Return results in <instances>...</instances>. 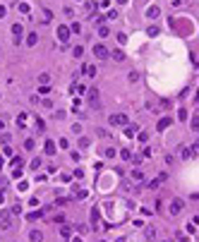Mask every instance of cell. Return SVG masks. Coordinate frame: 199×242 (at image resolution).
Listing matches in <instances>:
<instances>
[{"label": "cell", "instance_id": "1", "mask_svg": "<svg viewBox=\"0 0 199 242\" xmlns=\"http://www.w3.org/2000/svg\"><path fill=\"white\" fill-rule=\"evenodd\" d=\"M127 122V115H110V125L113 127H120V125H125Z\"/></svg>", "mask_w": 199, "mask_h": 242}, {"label": "cell", "instance_id": "2", "mask_svg": "<svg viewBox=\"0 0 199 242\" xmlns=\"http://www.w3.org/2000/svg\"><path fill=\"white\" fill-rule=\"evenodd\" d=\"M94 53H96V58H108V48H106V46H96V48H94Z\"/></svg>", "mask_w": 199, "mask_h": 242}, {"label": "cell", "instance_id": "3", "mask_svg": "<svg viewBox=\"0 0 199 242\" xmlns=\"http://www.w3.org/2000/svg\"><path fill=\"white\" fill-rule=\"evenodd\" d=\"M58 38H60V41H67V38H70V29H67V27H60V29H58Z\"/></svg>", "mask_w": 199, "mask_h": 242}, {"label": "cell", "instance_id": "4", "mask_svg": "<svg viewBox=\"0 0 199 242\" xmlns=\"http://www.w3.org/2000/svg\"><path fill=\"white\" fill-rule=\"evenodd\" d=\"M10 225H12V221L7 218V213H2V216H0V228H5V230H7Z\"/></svg>", "mask_w": 199, "mask_h": 242}, {"label": "cell", "instance_id": "5", "mask_svg": "<svg viewBox=\"0 0 199 242\" xmlns=\"http://www.w3.org/2000/svg\"><path fill=\"white\" fill-rule=\"evenodd\" d=\"M180 211H182V202H178V199H175V202H173V206H170V213H180Z\"/></svg>", "mask_w": 199, "mask_h": 242}, {"label": "cell", "instance_id": "6", "mask_svg": "<svg viewBox=\"0 0 199 242\" xmlns=\"http://www.w3.org/2000/svg\"><path fill=\"white\" fill-rule=\"evenodd\" d=\"M43 149H46V153H48V156H53V153H55V144H53V141H46V146H43Z\"/></svg>", "mask_w": 199, "mask_h": 242}, {"label": "cell", "instance_id": "7", "mask_svg": "<svg viewBox=\"0 0 199 242\" xmlns=\"http://www.w3.org/2000/svg\"><path fill=\"white\" fill-rule=\"evenodd\" d=\"M89 98H91V103H94V105H99V103H96V101H99V91L91 89V91H89Z\"/></svg>", "mask_w": 199, "mask_h": 242}, {"label": "cell", "instance_id": "8", "mask_svg": "<svg viewBox=\"0 0 199 242\" xmlns=\"http://www.w3.org/2000/svg\"><path fill=\"white\" fill-rule=\"evenodd\" d=\"M17 125H19V127H24V125H27V113L17 115Z\"/></svg>", "mask_w": 199, "mask_h": 242}, {"label": "cell", "instance_id": "9", "mask_svg": "<svg viewBox=\"0 0 199 242\" xmlns=\"http://www.w3.org/2000/svg\"><path fill=\"white\" fill-rule=\"evenodd\" d=\"M29 240H31V242H41V233H38V230H31Z\"/></svg>", "mask_w": 199, "mask_h": 242}, {"label": "cell", "instance_id": "10", "mask_svg": "<svg viewBox=\"0 0 199 242\" xmlns=\"http://www.w3.org/2000/svg\"><path fill=\"white\" fill-rule=\"evenodd\" d=\"M36 41H38V36H36V34H29V36H27V43H29V46H36Z\"/></svg>", "mask_w": 199, "mask_h": 242}, {"label": "cell", "instance_id": "11", "mask_svg": "<svg viewBox=\"0 0 199 242\" xmlns=\"http://www.w3.org/2000/svg\"><path fill=\"white\" fill-rule=\"evenodd\" d=\"M113 60H118V63H122V60H125V55H122V50H115V53H113Z\"/></svg>", "mask_w": 199, "mask_h": 242}, {"label": "cell", "instance_id": "12", "mask_svg": "<svg viewBox=\"0 0 199 242\" xmlns=\"http://www.w3.org/2000/svg\"><path fill=\"white\" fill-rule=\"evenodd\" d=\"M168 125H170V118H163V120L158 122V130H166Z\"/></svg>", "mask_w": 199, "mask_h": 242}, {"label": "cell", "instance_id": "13", "mask_svg": "<svg viewBox=\"0 0 199 242\" xmlns=\"http://www.w3.org/2000/svg\"><path fill=\"white\" fill-rule=\"evenodd\" d=\"M132 180H137V182H142V180H144V175H142V170H134V173H132Z\"/></svg>", "mask_w": 199, "mask_h": 242}, {"label": "cell", "instance_id": "14", "mask_svg": "<svg viewBox=\"0 0 199 242\" xmlns=\"http://www.w3.org/2000/svg\"><path fill=\"white\" fill-rule=\"evenodd\" d=\"M82 53H84V48H82V46H77V48L72 50V55H74V58H82Z\"/></svg>", "mask_w": 199, "mask_h": 242}, {"label": "cell", "instance_id": "15", "mask_svg": "<svg viewBox=\"0 0 199 242\" xmlns=\"http://www.w3.org/2000/svg\"><path fill=\"white\" fill-rule=\"evenodd\" d=\"M38 82H41V84H48V82H51V77H48V74H46V72H43V74H41V77H38Z\"/></svg>", "mask_w": 199, "mask_h": 242}, {"label": "cell", "instance_id": "16", "mask_svg": "<svg viewBox=\"0 0 199 242\" xmlns=\"http://www.w3.org/2000/svg\"><path fill=\"white\" fill-rule=\"evenodd\" d=\"M12 31H15V36L22 34V24H12Z\"/></svg>", "mask_w": 199, "mask_h": 242}, {"label": "cell", "instance_id": "17", "mask_svg": "<svg viewBox=\"0 0 199 242\" xmlns=\"http://www.w3.org/2000/svg\"><path fill=\"white\" fill-rule=\"evenodd\" d=\"M99 36H101V38L108 36V27H99Z\"/></svg>", "mask_w": 199, "mask_h": 242}, {"label": "cell", "instance_id": "18", "mask_svg": "<svg viewBox=\"0 0 199 242\" xmlns=\"http://www.w3.org/2000/svg\"><path fill=\"white\" fill-rule=\"evenodd\" d=\"M79 146H82V149H86V146H89V139L82 137V139H79Z\"/></svg>", "mask_w": 199, "mask_h": 242}, {"label": "cell", "instance_id": "19", "mask_svg": "<svg viewBox=\"0 0 199 242\" xmlns=\"http://www.w3.org/2000/svg\"><path fill=\"white\" fill-rule=\"evenodd\" d=\"M19 12H24V15H27V12H29V5H27V2H22V5H19Z\"/></svg>", "mask_w": 199, "mask_h": 242}, {"label": "cell", "instance_id": "20", "mask_svg": "<svg viewBox=\"0 0 199 242\" xmlns=\"http://www.w3.org/2000/svg\"><path fill=\"white\" fill-rule=\"evenodd\" d=\"M70 31H74V34H79V31H82V24H72V29H70Z\"/></svg>", "mask_w": 199, "mask_h": 242}, {"label": "cell", "instance_id": "21", "mask_svg": "<svg viewBox=\"0 0 199 242\" xmlns=\"http://www.w3.org/2000/svg\"><path fill=\"white\" fill-rule=\"evenodd\" d=\"M120 158H125V161H127V158H130V151H127V149H122V151H120Z\"/></svg>", "mask_w": 199, "mask_h": 242}, {"label": "cell", "instance_id": "22", "mask_svg": "<svg viewBox=\"0 0 199 242\" xmlns=\"http://www.w3.org/2000/svg\"><path fill=\"white\" fill-rule=\"evenodd\" d=\"M60 237H70V228H63L60 230Z\"/></svg>", "mask_w": 199, "mask_h": 242}, {"label": "cell", "instance_id": "23", "mask_svg": "<svg viewBox=\"0 0 199 242\" xmlns=\"http://www.w3.org/2000/svg\"><path fill=\"white\" fill-rule=\"evenodd\" d=\"M199 127V118H194V120H192V130H197Z\"/></svg>", "mask_w": 199, "mask_h": 242}]
</instances>
